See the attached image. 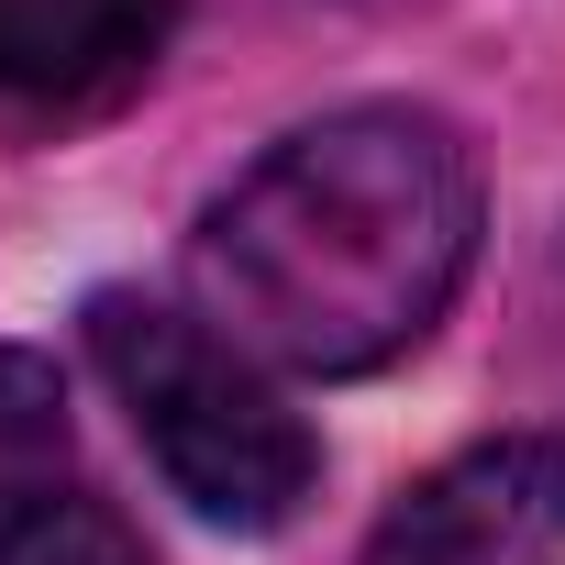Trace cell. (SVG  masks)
Wrapping results in <instances>:
<instances>
[{"mask_svg":"<svg viewBox=\"0 0 565 565\" xmlns=\"http://www.w3.org/2000/svg\"><path fill=\"white\" fill-rule=\"evenodd\" d=\"M477 266V167L433 111L355 100L266 145L189 233V277L244 355L366 377L411 355Z\"/></svg>","mask_w":565,"mask_h":565,"instance_id":"obj_1","label":"cell"},{"mask_svg":"<svg viewBox=\"0 0 565 565\" xmlns=\"http://www.w3.org/2000/svg\"><path fill=\"white\" fill-rule=\"evenodd\" d=\"M89 355L111 377V399L134 411L156 477L211 521V532H289L322 488V444L300 433V411L255 377V355L178 300L145 289H100L89 300Z\"/></svg>","mask_w":565,"mask_h":565,"instance_id":"obj_2","label":"cell"},{"mask_svg":"<svg viewBox=\"0 0 565 565\" xmlns=\"http://www.w3.org/2000/svg\"><path fill=\"white\" fill-rule=\"evenodd\" d=\"M366 565H565V444H466L377 521Z\"/></svg>","mask_w":565,"mask_h":565,"instance_id":"obj_3","label":"cell"},{"mask_svg":"<svg viewBox=\"0 0 565 565\" xmlns=\"http://www.w3.org/2000/svg\"><path fill=\"white\" fill-rule=\"evenodd\" d=\"M167 45V0H0V100L100 111Z\"/></svg>","mask_w":565,"mask_h":565,"instance_id":"obj_4","label":"cell"},{"mask_svg":"<svg viewBox=\"0 0 565 565\" xmlns=\"http://www.w3.org/2000/svg\"><path fill=\"white\" fill-rule=\"evenodd\" d=\"M78 488V433H67V377L34 344H0V543L45 521Z\"/></svg>","mask_w":565,"mask_h":565,"instance_id":"obj_5","label":"cell"},{"mask_svg":"<svg viewBox=\"0 0 565 565\" xmlns=\"http://www.w3.org/2000/svg\"><path fill=\"white\" fill-rule=\"evenodd\" d=\"M0 565H156V554L134 543V521L100 488H67L45 521H23L12 543H0Z\"/></svg>","mask_w":565,"mask_h":565,"instance_id":"obj_6","label":"cell"}]
</instances>
